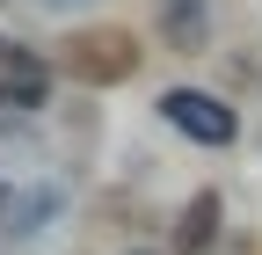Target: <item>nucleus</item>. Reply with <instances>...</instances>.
Masks as SVG:
<instances>
[{"label": "nucleus", "instance_id": "20e7f679", "mask_svg": "<svg viewBox=\"0 0 262 255\" xmlns=\"http://www.w3.org/2000/svg\"><path fill=\"white\" fill-rule=\"evenodd\" d=\"M160 29H168L175 51H204L211 15H204V0H160Z\"/></svg>", "mask_w": 262, "mask_h": 255}, {"label": "nucleus", "instance_id": "f257e3e1", "mask_svg": "<svg viewBox=\"0 0 262 255\" xmlns=\"http://www.w3.org/2000/svg\"><path fill=\"white\" fill-rule=\"evenodd\" d=\"M139 37L131 29H110V22H95V29H73L66 37V73H73L80 88H117L139 73Z\"/></svg>", "mask_w": 262, "mask_h": 255}, {"label": "nucleus", "instance_id": "f03ea898", "mask_svg": "<svg viewBox=\"0 0 262 255\" xmlns=\"http://www.w3.org/2000/svg\"><path fill=\"white\" fill-rule=\"evenodd\" d=\"M160 117H168L182 139H196V146H226L241 132V117L226 110L219 95H204V88H168V95H160Z\"/></svg>", "mask_w": 262, "mask_h": 255}, {"label": "nucleus", "instance_id": "7ed1b4c3", "mask_svg": "<svg viewBox=\"0 0 262 255\" xmlns=\"http://www.w3.org/2000/svg\"><path fill=\"white\" fill-rule=\"evenodd\" d=\"M44 95H51L44 51H29L22 37H0V110H44Z\"/></svg>", "mask_w": 262, "mask_h": 255}, {"label": "nucleus", "instance_id": "39448f33", "mask_svg": "<svg viewBox=\"0 0 262 255\" xmlns=\"http://www.w3.org/2000/svg\"><path fill=\"white\" fill-rule=\"evenodd\" d=\"M211 233H219V197L204 189V197L182 204V219H175V248H211Z\"/></svg>", "mask_w": 262, "mask_h": 255}]
</instances>
